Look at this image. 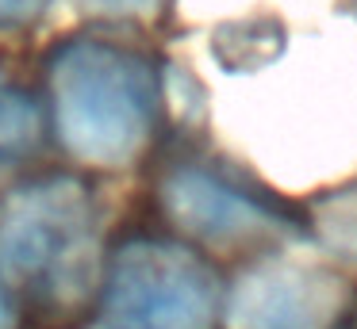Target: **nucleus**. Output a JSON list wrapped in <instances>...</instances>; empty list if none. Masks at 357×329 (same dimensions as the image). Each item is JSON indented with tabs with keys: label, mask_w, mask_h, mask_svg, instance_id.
Wrapping results in <instances>:
<instances>
[{
	"label": "nucleus",
	"mask_w": 357,
	"mask_h": 329,
	"mask_svg": "<svg viewBox=\"0 0 357 329\" xmlns=\"http://www.w3.org/2000/svg\"><path fill=\"white\" fill-rule=\"evenodd\" d=\"M54 134L70 157L123 168L146 150L158 122V73L112 38H66L47 61Z\"/></svg>",
	"instance_id": "nucleus-1"
},
{
	"label": "nucleus",
	"mask_w": 357,
	"mask_h": 329,
	"mask_svg": "<svg viewBox=\"0 0 357 329\" xmlns=\"http://www.w3.org/2000/svg\"><path fill=\"white\" fill-rule=\"evenodd\" d=\"M0 272L31 298H77L96 272V207L73 176H47L0 203Z\"/></svg>",
	"instance_id": "nucleus-2"
},
{
	"label": "nucleus",
	"mask_w": 357,
	"mask_h": 329,
	"mask_svg": "<svg viewBox=\"0 0 357 329\" xmlns=\"http://www.w3.org/2000/svg\"><path fill=\"white\" fill-rule=\"evenodd\" d=\"M219 306L208 260L158 237L119 245L100 283V329H208Z\"/></svg>",
	"instance_id": "nucleus-3"
},
{
	"label": "nucleus",
	"mask_w": 357,
	"mask_h": 329,
	"mask_svg": "<svg viewBox=\"0 0 357 329\" xmlns=\"http://www.w3.org/2000/svg\"><path fill=\"white\" fill-rule=\"evenodd\" d=\"M346 287L326 268L257 260L223 295L227 329H326L342 314Z\"/></svg>",
	"instance_id": "nucleus-4"
},
{
	"label": "nucleus",
	"mask_w": 357,
	"mask_h": 329,
	"mask_svg": "<svg viewBox=\"0 0 357 329\" xmlns=\"http://www.w3.org/2000/svg\"><path fill=\"white\" fill-rule=\"evenodd\" d=\"M162 211L177 230L211 245H242L280 230L269 207L204 165H181L165 176Z\"/></svg>",
	"instance_id": "nucleus-5"
},
{
	"label": "nucleus",
	"mask_w": 357,
	"mask_h": 329,
	"mask_svg": "<svg viewBox=\"0 0 357 329\" xmlns=\"http://www.w3.org/2000/svg\"><path fill=\"white\" fill-rule=\"evenodd\" d=\"M43 142V104L0 65V161H24Z\"/></svg>",
	"instance_id": "nucleus-6"
},
{
	"label": "nucleus",
	"mask_w": 357,
	"mask_h": 329,
	"mask_svg": "<svg viewBox=\"0 0 357 329\" xmlns=\"http://www.w3.org/2000/svg\"><path fill=\"white\" fill-rule=\"evenodd\" d=\"M284 46V31L273 19H242L219 31L215 54L223 65L231 69H257L265 61H273Z\"/></svg>",
	"instance_id": "nucleus-7"
},
{
	"label": "nucleus",
	"mask_w": 357,
	"mask_h": 329,
	"mask_svg": "<svg viewBox=\"0 0 357 329\" xmlns=\"http://www.w3.org/2000/svg\"><path fill=\"white\" fill-rule=\"evenodd\" d=\"M43 8H47V0H0V31L27 27L43 15Z\"/></svg>",
	"instance_id": "nucleus-8"
},
{
	"label": "nucleus",
	"mask_w": 357,
	"mask_h": 329,
	"mask_svg": "<svg viewBox=\"0 0 357 329\" xmlns=\"http://www.w3.org/2000/svg\"><path fill=\"white\" fill-rule=\"evenodd\" d=\"M165 0H85V8L93 12H104V15H158Z\"/></svg>",
	"instance_id": "nucleus-9"
},
{
	"label": "nucleus",
	"mask_w": 357,
	"mask_h": 329,
	"mask_svg": "<svg viewBox=\"0 0 357 329\" xmlns=\"http://www.w3.org/2000/svg\"><path fill=\"white\" fill-rule=\"evenodd\" d=\"M4 272H0V329H12V306H8V291H4Z\"/></svg>",
	"instance_id": "nucleus-10"
}]
</instances>
